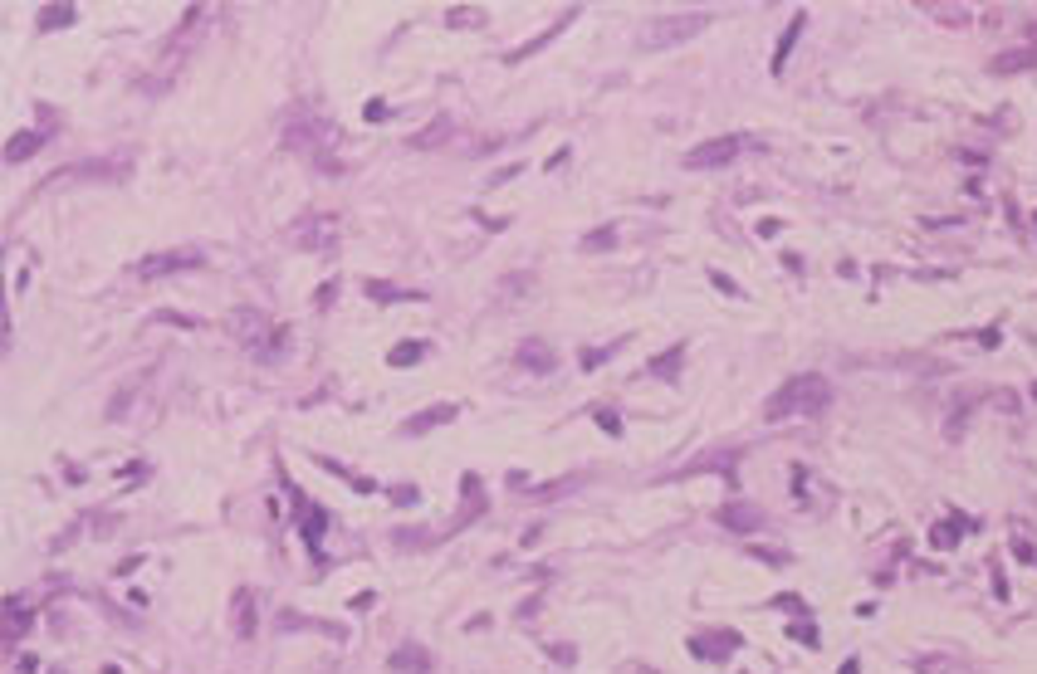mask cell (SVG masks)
Segmentation results:
<instances>
[{
  "mask_svg": "<svg viewBox=\"0 0 1037 674\" xmlns=\"http://www.w3.org/2000/svg\"><path fill=\"white\" fill-rule=\"evenodd\" d=\"M74 20V5H49L45 20H39V29H55V25H69Z\"/></svg>",
  "mask_w": 1037,
  "mask_h": 674,
  "instance_id": "cell-10",
  "label": "cell"
},
{
  "mask_svg": "<svg viewBox=\"0 0 1037 674\" xmlns=\"http://www.w3.org/2000/svg\"><path fill=\"white\" fill-rule=\"evenodd\" d=\"M235 636L255 640V601H250V591H235Z\"/></svg>",
  "mask_w": 1037,
  "mask_h": 674,
  "instance_id": "cell-6",
  "label": "cell"
},
{
  "mask_svg": "<svg viewBox=\"0 0 1037 674\" xmlns=\"http://www.w3.org/2000/svg\"><path fill=\"white\" fill-rule=\"evenodd\" d=\"M797 29H803V20H793L788 25V35L778 39V54H773V69H783V59H788V49H793V39H797Z\"/></svg>",
  "mask_w": 1037,
  "mask_h": 674,
  "instance_id": "cell-12",
  "label": "cell"
},
{
  "mask_svg": "<svg viewBox=\"0 0 1037 674\" xmlns=\"http://www.w3.org/2000/svg\"><path fill=\"white\" fill-rule=\"evenodd\" d=\"M695 29H704V15L695 10L690 20H661V25H651L646 29V45H670V39H686V35H695Z\"/></svg>",
  "mask_w": 1037,
  "mask_h": 674,
  "instance_id": "cell-4",
  "label": "cell"
},
{
  "mask_svg": "<svg viewBox=\"0 0 1037 674\" xmlns=\"http://www.w3.org/2000/svg\"><path fill=\"white\" fill-rule=\"evenodd\" d=\"M39 142H45V132H35V137H15V142H10V147H5V162H25L30 152L39 147Z\"/></svg>",
  "mask_w": 1037,
  "mask_h": 674,
  "instance_id": "cell-9",
  "label": "cell"
},
{
  "mask_svg": "<svg viewBox=\"0 0 1037 674\" xmlns=\"http://www.w3.org/2000/svg\"><path fill=\"white\" fill-rule=\"evenodd\" d=\"M832 406V381L822 371H803V377L783 381L763 406V420H788V416H817Z\"/></svg>",
  "mask_w": 1037,
  "mask_h": 674,
  "instance_id": "cell-1",
  "label": "cell"
},
{
  "mask_svg": "<svg viewBox=\"0 0 1037 674\" xmlns=\"http://www.w3.org/2000/svg\"><path fill=\"white\" fill-rule=\"evenodd\" d=\"M206 254L201 250H167V254H148L138 259V279H157V274H176V269H201Z\"/></svg>",
  "mask_w": 1037,
  "mask_h": 674,
  "instance_id": "cell-3",
  "label": "cell"
},
{
  "mask_svg": "<svg viewBox=\"0 0 1037 674\" xmlns=\"http://www.w3.org/2000/svg\"><path fill=\"white\" fill-rule=\"evenodd\" d=\"M421 357V342H401V347H392V367H407V362Z\"/></svg>",
  "mask_w": 1037,
  "mask_h": 674,
  "instance_id": "cell-13",
  "label": "cell"
},
{
  "mask_svg": "<svg viewBox=\"0 0 1037 674\" xmlns=\"http://www.w3.org/2000/svg\"><path fill=\"white\" fill-rule=\"evenodd\" d=\"M739 147H744L739 137H710V142H700L695 152H686V171H710V167H724V162L739 157Z\"/></svg>",
  "mask_w": 1037,
  "mask_h": 674,
  "instance_id": "cell-2",
  "label": "cell"
},
{
  "mask_svg": "<svg viewBox=\"0 0 1037 674\" xmlns=\"http://www.w3.org/2000/svg\"><path fill=\"white\" fill-rule=\"evenodd\" d=\"M451 416H455V406H435V411H426V416H417V420L401 425V435H421V430H431V425H441V420H451Z\"/></svg>",
  "mask_w": 1037,
  "mask_h": 674,
  "instance_id": "cell-8",
  "label": "cell"
},
{
  "mask_svg": "<svg viewBox=\"0 0 1037 674\" xmlns=\"http://www.w3.org/2000/svg\"><path fill=\"white\" fill-rule=\"evenodd\" d=\"M724 523L744 533V528H759L763 513H759V508H749V503H729V508H724Z\"/></svg>",
  "mask_w": 1037,
  "mask_h": 674,
  "instance_id": "cell-7",
  "label": "cell"
},
{
  "mask_svg": "<svg viewBox=\"0 0 1037 674\" xmlns=\"http://www.w3.org/2000/svg\"><path fill=\"white\" fill-rule=\"evenodd\" d=\"M235 323H240V328H235V333H240L245 342H250V347H259V342H265V337L284 342V333H279V328L269 323L265 313H250V308H240V313H235Z\"/></svg>",
  "mask_w": 1037,
  "mask_h": 674,
  "instance_id": "cell-5",
  "label": "cell"
},
{
  "mask_svg": "<svg viewBox=\"0 0 1037 674\" xmlns=\"http://www.w3.org/2000/svg\"><path fill=\"white\" fill-rule=\"evenodd\" d=\"M445 128H451V122H445V118H435V122H431V128H426V132H421V137H411V147H435V142H441V137H445Z\"/></svg>",
  "mask_w": 1037,
  "mask_h": 674,
  "instance_id": "cell-11",
  "label": "cell"
}]
</instances>
